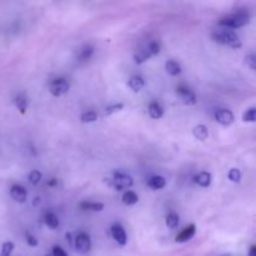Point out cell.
Wrapping results in <instances>:
<instances>
[{
    "label": "cell",
    "instance_id": "cell-1",
    "mask_svg": "<svg viewBox=\"0 0 256 256\" xmlns=\"http://www.w3.org/2000/svg\"><path fill=\"white\" fill-rule=\"evenodd\" d=\"M212 38L214 42L222 45H228L232 49H239L242 46V40H240L239 35L234 30L228 29V28L220 26L218 29L212 30Z\"/></svg>",
    "mask_w": 256,
    "mask_h": 256
},
{
    "label": "cell",
    "instance_id": "cell-2",
    "mask_svg": "<svg viewBox=\"0 0 256 256\" xmlns=\"http://www.w3.org/2000/svg\"><path fill=\"white\" fill-rule=\"evenodd\" d=\"M250 15L248 12H235V14L228 15V16L220 19L219 25L220 26L228 28V29H238L244 25L249 24Z\"/></svg>",
    "mask_w": 256,
    "mask_h": 256
},
{
    "label": "cell",
    "instance_id": "cell-3",
    "mask_svg": "<svg viewBox=\"0 0 256 256\" xmlns=\"http://www.w3.org/2000/svg\"><path fill=\"white\" fill-rule=\"evenodd\" d=\"M134 184V180L130 175L125 174L124 172H115L112 174V185L115 188L116 190L122 192V190L129 189V188L132 186Z\"/></svg>",
    "mask_w": 256,
    "mask_h": 256
},
{
    "label": "cell",
    "instance_id": "cell-4",
    "mask_svg": "<svg viewBox=\"0 0 256 256\" xmlns=\"http://www.w3.org/2000/svg\"><path fill=\"white\" fill-rule=\"evenodd\" d=\"M75 249L80 252V254H86L92 249V240H90L89 234L86 232H79L74 239Z\"/></svg>",
    "mask_w": 256,
    "mask_h": 256
},
{
    "label": "cell",
    "instance_id": "cell-5",
    "mask_svg": "<svg viewBox=\"0 0 256 256\" xmlns=\"http://www.w3.org/2000/svg\"><path fill=\"white\" fill-rule=\"evenodd\" d=\"M70 85L66 79H62V78H59V79H55L50 82L49 85V92L50 94L54 95V96H62L65 92H68Z\"/></svg>",
    "mask_w": 256,
    "mask_h": 256
},
{
    "label": "cell",
    "instance_id": "cell-6",
    "mask_svg": "<svg viewBox=\"0 0 256 256\" xmlns=\"http://www.w3.org/2000/svg\"><path fill=\"white\" fill-rule=\"evenodd\" d=\"M110 232H112V239H114L115 242L120 245V246H124V245H126V242H128L126 232H125L124 228H122V225L114 224L112 226V229H110Z\"/></svg>",
    "mask_w": 256,
    "mask_h": 256
},
{
    "label": "cell",
    "instance_id": "cell-7",
    "mask_svg": "<svg viewBox=\"0 0 256 256\" xmlns=\"http://www.w3.org/2000/svg\"><path fill=\"white\" fill-rule=\"evenodd\" d=\"M215 120L224 126H229L234 122V114L228 109H220L215 112Z\"/></svg>",
    "mask_w": 256,
    "mask_h": 256
},
{
    "label": "cell",
    "instance_id": "cell-8",
    "mask_svg": "<svg viewBox=\"0 0 256 256\" xmlns=\"http://www.w3.org/2000/svg\"><path fill=\"white\" fill-rule=\"evenodd\" d=\"M178 94H179L180 99L184 104L186 105H195L196 104V96H195L194 92L192 90H189L185 86H179L178 88Z\"/></svg>",
    "mask_w": 256,
    "mask_h": 256
},
{
    "label": "cell",
    "instance_id": "cell-9",
    "mask_svg": "<svg viewBox=\"0 0 256 256\" xmlns=\"http://www.w3.org/2000/svg\"><path fill=\"white\" fill-rule=\"evenodd\" d=\"M10 195H12V198L15 202H20V204L26 202L28 192L25 188L22 186V185H12V189H10Z\"/></svg>",
    "mask_w": 256,
    "mask_h": 256
},
{
    "label": "cell",
    "instance_id": "cell-10",
    "mask_svg": "<svg viewBox=\"0 0 256 256\" xmlns=\"http://www.w3.org/2000/svg\"><path fill=\"white\" fill-rule=\"evenodd\" d=\"M195 232H196V226H195L194 224L189 225V226L185 228L184 230H182V232L175 238V240H176V242H189V240L195 235Z\"/></svg>",
    "mask_w": 256,
    "mask_h": 256
},
{
    "label": "cell",
    "instance_id": "cell-11",
    "mask_svg": "<svg viewBox=\"0 0 256 256\" xmlns=\"http://www.w3.org/2000/svg\"><path fill=\"white\" fill-rule=\"evenodd\" d=\"M148 112H149V115L152 119H160L164 115V109H162V106L158 102H150Z\"/></svg>",
    "mask_w": 256,
    "mask_h": 256
},
{
    "label": "cell",
    "instance_id": "cell-12",
    "mask_svg": "<svg viewBox=\"0 0 256 256\" xmlns=\"http://www.w3.org/2000/svg\"><path fill=\"white\" fill-rule=\"evenodd\" d=\"M195 182L202 188H208L212 184V174L208 172H202L195 176Z\"/></svg>",
    "mask_w": 256,
    "mask_h": 256
},
{
    "label": "cell",
    "instance_id": "cell-13",
    "mask_svg": "<svg viewBox=\"0 0 256 256\" xmlns=\"http://www.w3.org/2000/svg\"><path fill=\"white\" fill-rule=\"evenodd\" d=\"M165 70H166L168 74L172 75V76H176V75H179L180 72H182V66H180L179 62H174V60H169V62L165 64Z\"/></svg>",
    "mask_w": 256,
    "mask_h": 256
},
{
    "label": "cell",
    "instance_id": "cell-14",
    "mask_svg": "<svg viewBox=\"0 0 256 256\" xmlns=\"http://www.w3.org/2000/svg\"><path fill=\"white\" fill-rule=\"evenodd\" d=\"M192 134H194V136L198 140L204 142V140H206L208 136H209V130H208V128L205 126V125H198V126H195L194 130H192Z\"/></svg>",
    "mask_w": 256,
    "mask_h": 256
},
{
    "label": "cell",
    "instance_id": "cell-15",
    "mask_svg": "<svg viewBox=\"0 0 256 256\" xmlns=\"http://www.w3.org/2000/svg\"><path fill=\"white\" fill-rule=\"evenodd\" d=\"M148 185H149V188H152V189L154 190H160L162 189V188H165V185H166V180L164 179L162 176H152L150 178L149 182H148Z\"/></svg>",
    "mask_w": 256,
    "mask_h": 256
},
{
    "label": "cell",
    "instance_id": "cell-16",
    "mask_svg": "<svg viewBox=\"0 0 256 256\" xmlns=\"http://www.w3.org/2000/svg\"><path fill=\"white\" fill-rule=\"evenodd\" d=\"M128 85L130 86V89H132L134 92H140V90L144 88L145 85V82L144 79H142V76H139V75H136V76H132L129 79V82H128Z\"/></svg>",
    "mask_w": 256,
    "mask_h": 256
},
{
    "label": "cell",
    "instance_id": "cell-17",
    "mask_svg": "<svg viewBox=\"0 0 256 256\" xmlns=\"http://www.w3.org/2000/svg\"><path fill=\"white\" fill-rule=\"evenodd\" d=\"M44 222L50 229H58L59 228V219L54 212H48L44 216Z\"/></svg>",
    "mask_w": 256,
    "mask_h": 256
},
{
    "label": "cell",
    "instance_id": "cell-18",
    "mask_svg": "<svg viewBox=\"0 0 256 256\" xmlns=\"http://www.w3.org/2000/svg\"><path fill=\"white\" fill-rule=\"evenodd\" d=\"M150 56H152V55H150V52H148L146 48H144V49H139L134 54V62H136V64H142V62H146Z\"/></svg>",
    "mask_w": 256,
    "mask_h": 256
},
{
    "label": "cell",
    "instance_id": "cell-19",
    "mask_svg": "<svg viewBox=\"0 0 256 256\" xmlns=\"http://www.w3.org/2000/svg\"><path fill=\"white\" fill-rule=\"evenodd\" d=\"M80 208L82 210H90V212H102L104 209V204L102 202H82L80 204Z\"/></svg>",
    "mask_w": 256,
    "mask_h": 256
},
{
    "label": "cell",
    "instance_id": "cell-20",
    "mask_svg": "<svg viewBox=\"0 0 256 256\" xmlns=\"http://www.w3.org/2000/svg\"><path fill=\"white\" fill-rule=\"evenodd\" d=\"M139 202V196L134 192H126L122 195V202L125 205H135Z\"/></svg>",
    "mask_w": 256,
    "mask_h": 256
},
{
    "label": "cell",
    "instance_id": "cell-21",
    "mask_svg": "<svg viewBox=\"0 0 256 256\" xmlns=\"http://www.w3.org/2000/svg\"><path fill=\"white\" fill-rule=\"evenodd\" d=\"M15 104H16L18 109L20 110V112H22V114H24L25 110H26V108H28V99L25 98V95L20 94V95H18L16 99H15Z\"/></svg>",
    "mask_w": 256,
    "mask_h": 256
},
{
    "label": "cell",
    "instance_id": "cell-22",
    "mask_svg": "<svg viewBox=\"0 0 256 256\" xmlns=\"http://www.w3.org/2000/svg\"><path fill=\"white\" fill-rule=\"evenodd\" d=\"M166 225L169 226V229H175L179 225V215L175 214V212H170L166 216Z\"/></svg>",
    "mask_w": 256,
    "mask_h": 256
},
{
    "label": "cell",
    "instance_id": "cell-23",
    "mask_svg": "<svg viewBox=\"0 0 256 256\" xmlns=\"http://www.w3.org/2000/svg\"><path fill=\"white\" fill-rule=\"evenodd\" d=\"M98 114L95 112H86L82 115V122L84 124H89V122H96Z\"/></svg>",
    "mask_w": 256,
    "mask_h": 256
},
{
    "label": "cell",
    "instance_id": "cell-24",
    "mask_svg": "<svg viewBox=\"0 0 256 256\" xmlns=\"http://www.w3.org/2000/svg\"><path fill=\"white\" fill-rule=\"evenodd\" d=\"M242 120H244L245 122H254L256 120L255 108H250L249 110H246V112H244V115H242Z\"/></svg>",
    "mask_w": 256,
    "mask_h": 256
},
{
    "label": "cell",
    "instance_id": "cell-25",
    "mask_svg": "<svg viewBox=\"0 0 256 256\" xmlns=\"http://www.w3.org/2000/svg\"><path fill=\"white\" fill-rule=\"evenodd\" d=\"M122 108H124V104H122V102H118V104L110 105V106H108L106 109H105L104 115H105V116H109V115L114 114V112H120V110H122Z\"/></svg>",
    "mask_w": 256,
    "mask_h": 256
},
{
    "label": "cell",
    "instance_id": "cell-26",
    "mask_svg": "<svg viewBox=\"0 0 256 256\" xmlns=\"http://www.w3.org/2000/svg\"><path fill=\"white\" fill-rule=\"evenodd\" d=\"M92 52H94V48H92V45H86V46L82 50V52H80V56H79L80 60L90 59V56L92 55Z\"/></svg>",
    "mask_w": 256,
    "mask_h": 256
},
{
    "label": "cell",
    "instance_id": "cell-27",
    "mask_svg": "<svg viewBox=\"0 0 256 256\" xmlns=\"http://www.w3.org/2000/svg\"><path fill=\"white\" fill-rule=\"evenodd\" d=\"M40 180H42V172H38V170H32L29 174V182L32 185L39 184Z\"/></svg>",
    "mask_w": 256,
    "mask_h": 256
},
{
    "label": "cell",
    "instance_id": "cell-28",
    "mask_svg": "<svg viewBox=\"0 0 256 256\" xmlns=\"http://www.w3.org/2000/svg\"><path fill=\"white\" fill-rule=\"evenodd\" d=\"M14 250V244L12 242H6L2 246V256H10Z\"/></svg>",
    "mask_w": 256,
    "mask_h": 256
},
{
    "label": "cell",
    "instance_id": "cell-29",
    "mask_svg": "<svg viewBox=\"0 0 256 256\" xmlns=\"http://www.w3.org/2000/svg\"><path fill=\"white\" fill-rule=\"evenodd\" d=\"M146 49H148V52H150V55L152 56V55H156L160 52V44L158 42H152L148 44Z\"/></svg>",
    "mask_w": 256,
    "mask_h": 256
},
{
    "label": "cell",
    "instance_id": "cell-30",
    "mask_svg": "<svg viewBox=\"0 0 256 256\" xmlns=\"http://www.w3.org/2000/svg\"><path fill=\"white\" fill-rule=\"evenodd\" d=\"M229 179L232 182H239L242 179V172L239 169H232L229 172Z\"/></svg>",
    "mask_w": 256,
    "mask_h": 256
},
{
    "label": "cell",
    "instance_id": "cell-31",
    "mask_svg": "<svg viewBox=\"0 0 256 256\" xmlns=\"http://www.w3.org/2000/svg\"><path fill=\"white\" fill-rule=\"evenodd\" d=\"M245 64L250 68L252 70L256 69V59H255V55L254 54H249L245 56Z\"/></svg>",
    "mask_w": 256,
    "mask_h": 256
},
{
    "label": "cell",
    "instance_id": "cell-32",
    "mask_svg": "<svg viewBox=\"0 0 256 256\" xmlns=\"http://www.w3.org/2000/svg\"><path fill=\"white\" fill-rule=\"evenodd\" d=\"M25 239H26L28 245H30V246H32V248L38 246V240H36V238L32 236V234H26V235H25Z\"/></svg>",
    "mask_w": 256,
    "mask_h": 256
},
{
    "label": "cell",
    "instance_id": "cell-33",
    "mask_svg": "<svg viewBox=\"0 0 256 256\" xmlns=\"http://www.w3.org/2000/svg\"><path fill=\"white\" fill-rule=\"evenodd\" d=\"M52 256H68V254L62 248L54 246L52 248Z\"/></svg>",
    "mask_w": 256,
    "mask_h": 256
},
{
    "label": "cell",
    "instance_id": "cell-34",
    "mask_svg": "<svg viewBox=\"0 0 256 256\" xmlns=\"http://www.w3.org/2000/svg\"><path fill=\"white\" fill-rule=\"evenodd\" d=\"M249 256H256V246H252V249H250V252H249Z\"/></svg>",
    "mask_w": 256,
    "mask_h": 256
}]
</instances>
